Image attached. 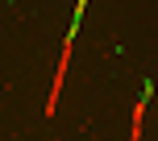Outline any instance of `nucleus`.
<instances>
[{
  "label": "nucleus",
  "mask_w": 158,
  "mask_h": 141,
  "mask_svg": "<svg viewBox=\"0 0 158 141\" xmlns=\"http://www.w3.org/2000/svg\"><path fill=\"white\" fill-rule=\"evenodd\" d=\"M71 54H75V29L63 38V54H58V70H54V83H50V95H46V116L58 112V91L67 83V70H71Z\"/></svg>",
  "instance_id": "f257e3e1"
},
{
  "label": "nucleus",
  "mask_w": 158,
  "mask_h": 141,
  "mask_svg": "<svg viewBox=\"0 0 158 141\" xmlns=\"http://www.w3.org/2000/svg\"><path fill=\"white\" fill-rule=\"evenodd\" d=\"M146 108H150V91H146L142 100L133 104V112H129V141H142V129H146Z\"/></svg>",
  "instance_id": "f03ea898"
},
{
  "label": "nucleus",
  "mask_w": 158,
  "mask_h": 141,
  "mask_svg": "<svg viewBox=\"0 0 158 141\" xmlns=\"http://www.w3.org/2000/svg\"><path fill=\"white\" fill-rule=\"evenodd\" d=\"M83 8H87V0H75V25H79V17H83Z\"/></svg>",
  "instance_id": "7ed1b4c3"
}]
</instances>
